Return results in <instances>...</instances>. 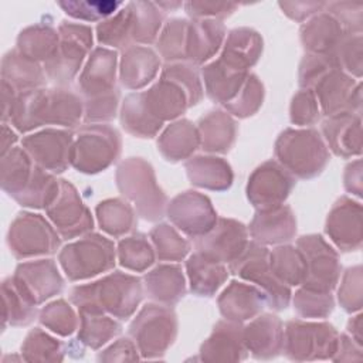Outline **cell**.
<instances>
[{
  "instance_id": "obj_10",
  "label": "cell",
  "mask_w": 363,
  "mask_h": 363,
  "mask_svg": "<svg viewBox=\"0 0 363 363\" xmlns=\"http://www.w3.org/2000/svg\"><path fill=\"white\" fill-rule=\"evenodd\" d=\"M10 251L17 258L54 254L61 244L58 233L40 214L20 213L7 235Z\"/></svg>"
},
{
  "instance_id": "obj_28",
  "label": "cell",
  "mask_w": 363,
  "mask_h": 363,
  "mask_svg": "<svg viewBox=\"0 0 363 363\" xmlns=\"http://www.w3.org/2000/svg\"><path fill=\"white\" fill-rule=\"evenodd\" d=\"M248 72L234 69L217 60L203 68V79L207 95L217 104L227 105L242 88Z\"/></svg>"
},
{
  "instance_id": "obj_46",
  "label": "cell",
  "mask_w": 363,
  "mask_h": 363,
  "mask_svg": "<svg viewBox=\"0 0 363 363\" xmlns=\"http://www.w3.org/2000/svg\"><path fill=\"white\" fill-rule=\"evenodd\" d=\"M3 301H4V326H27L37 315L35 305H33L26 295L16 285L13 278L3 281Z\"/></svg>"
},
{
  "instance_id": "obj_31",
  "label": "cell",
  "mask_w": 363,
  "mask_h": 363,
  "mask_svg": "<svg viewBox=\"0 0 363 363\" xmlns=\"http://www.w3.org/2000/svg\"><path fill=\"white\" fill-rule=\"evenodd\" d=\"M149 298L167 306L179 302L186 294V282L179 265H159L145 275Z\"/></svg>"
},
{
  "instance_id": "obj_2",
  "label": "cell",
  "mask_w": 363,
  "mask_h": 363,
  "mask_svg": "<svg viewBox=\"0 0 363 363\" xmlns=\"http://www.w3.org/2000/svg\"><path fill=\"white\" fill-rule=\"evenodd\" d=\"M143 298L142 282L138 277L115 271L105 278L75 286L69 299L78 309L108 312L125 320L133 315Z\"/></svg>"
},
{
  "instance_id": "obj_49",
  "label": "cell",
  "mask_w": 363,
  "mask_h": 363,
  "mask_svg": "<svg viewBox=\"0 0 363 363\" xmlns=\"http://www.w3.org/2000/svg\"><path fill=\"white\" fill-rule=\"evenodd\" d=\"M38 319L43 326L60 336H71L78 329V318L64 299L45 305L41 309Z\"/></svg>"
},
{
  "instance_id": "obj_57",
  "label": "cell",
  "mask_w": 363,
  "mask_h": 363,
  "mask_svg": "<svg viewBox=\"0 0 363 363\" xmlns=\"http://www.w3.org/2000/svg\"><path fill=\"white\" fill-rule=\"evenodd\" d=\"M139 350L133 340L129 337H121L116 342H113L111 346L104 349L98 353L96 360L112 363V362H136L140 360Z\"/></svg>"
},
{
  "instance_id": "obj_22",
  "label": "cell",
  "mask_w": 363,
  "mask_h": 363,
  "mask_svg": "<svg viewBox=\"0 0 363 363\" xmlns=\"http://www.w3.org/2000/svg\"><path fill=\"white\" fill-rule=\"evenodd\" d=\"M242 333L248 353L257 360L275 359L284 350V325L272 313L255 316Z\"/></svg>"
},
{
  "instance_id": "obj_41",
  "label": "cell",
  "mask_w": 363,
  "mask_h": 363,
  "mask_svg": "<svg viewBox=\"0 0 363 363\" xmlns=\"http://www.w3.org/2000/svg\"><path fill=\"white\" fill-rule=\"evenodd\" d=\"M60 191V180L50 174L38 164L34 166L33 174L24 190L14 197V200L24 207L41 208L48 207Z\"/></svg>"
},
{
  "instance_id": "obj_4",
  "label": "cell",
  "mask_w": 363,
  "mask_h": 363,
  "mask_svg": "<svg viewBox=\"0 0 363 363\" xmlns=\"http://www.w3.org/2000/svg\"><path fill=\"white\" fill-rule=\"evenodd\" d=\"M116 184L121 193L133 201L139 216L149 221L163 217L166 194L156 183L153 167L140 157H129L116 169Z\"/></svg>"
},
{
  "instance_id": "obj_7",
  "label": "cell",
  "mask_w": 363,
  "mask_h": 363,
  "mask_svg": "<svg viewBox=\"0 0 363 363\" xmlns=\"http://www.w3.org/2000/svg\"><path fill=\"white\" fill-rule=\"evenodd\" d=\"M121 146V135L115 128L109 125L82 126L74 139L71 164L81 173H99L118 159Z\"/></svg>"
},
{
  "instance_id": "obj_39",
  "label": "cell",
  "mask_w": 363,
  "mask_h": 363,
  "mask_svg": "<svg viewBox=\"0 0 363 363\" xmlns=\"http://www.w3.org/2000/svg\"><path fill=\"white\" fill-rule=\"evenodd\" d=\"M121 123L126 132L139 138H153L163 125L147 111L142 92L125 98L121 109Z\"/></svg>"
},
{
  "instance_id": "obj_13",
  "label": "cell",
  "mask_w": 363,
  "mask_h": 363,
  "mask_svg": "<svg viewBox=\"0 0 363 363\" xmlns=\"http://www.w3.org/2000/svg\"><path fill=\"white\" fill-rule=\"evenodd\" d=\"M298 250L302 252L306 265L303 286L330 292L340 275L336 251L318 234L302 235L298 240Z\"/></svg>"
},
{
  "instance_id": "obj_5",
  "label": "cell",
  "mask_w": 363,
  "mask_h": 363,
  "mask_svg": "<svg viewBox=\"0 0 363 363\" xmlns=\"http://www.w3.org/2000/svg\"><path fill=\"white\" fill-rule=\"evenodd\" d=\"M129 335L142 359H160L176 340V313L167 306L147 303L132 320Z\"/></svg>"
},
{
  "instance_id": "obj_19",
  "label": "cell",
  "mask_w": 363,
  "mask_h": 363,
  "mask_svg": "<svg viewBox=\"0 0 363 363\" xmlns=\"http://www.w3.org/2000/svg\"><path fill=\"white\" fill-rule=\"evenodd\" d=\"M13 279L26 298L35 306L60 294L64 288V281L52 259L20 264Z\"/></svg>"
},
{
  "instance_id": "obj_58",
  "label": "cell",
  "mask_w": 363,
  "mask_h": 363,
  "mask_svg": "<svg viewBox=\"0 0 363 363\" xmlns=\"http://www.w3.org/2000/svg\"><path fill=\"white\" fill-rule=\"evenodd\" d=\"M363 359L362 346L356 343L349 335H339L336 352L333 353V362H360Z\"/></svg>"
},
{
  "instance_id": "obj_6",
  "label": "cell",
  "mask_w": 363,
  "mask_h": 363,
  "mask_svg": "<svg viewBox=\"0 0 363 363\" xmlns=\"http://www.w3.org/2000/svg\"><path fill=\"white\" fill-rule=\"evenodd\" d=\"M339 342L337 330L328 322L289 320L284 329V354L294 362L330 360Z\"/></svg>"
},
{
  "instance_id": "obj_44",
  "label": "cell",
  "mask_w": 363,
  "mask_h": 363,
  "mask_svg": "<svg viewBox=\"0 0 363 363\" xmlns=\"http://www.w3.org/2000/svg\"><path fill=\"white\" fill-rule=\"evenodd\" d=\"M18 51L34 61H48L58 50V34L50 27H31L24 30L17 41Z\"/></svg>"
},
{
  "instance_id": "obj_50",
  "label": "cell",
  "mask_w": 363,
  "mask_h": 363,
  "mask_svg": "<svg viewBox=\"0 0 363 363\" xmlns=\"http://www.w3.org/2000/svg\"><path fill=\"white\" fill-rule=\"evenodd\" d=\"M264 101V85L258 79L257 75L248 74L242 88L237 94V96L228 102L225 109L238 116V118H247L250 115H254Z\"/></svg>"
},
{
  "instance_id": "obj_61",
  "label": "cell",
  "mask_w": 363,
  "mask_h": 363,
  "mask_svg": "<svg viewBox=\"0 0 363 363\" xmlns=\"http://www.w3.org/2000/svg\"><path fill=\"white\" fill-rule=\"evenodd\" d=\"M16 140H17L16 133H14L11 129H9V128L6 126V123H4V126H3V150H1V156H4L7 152H10V150L13 149L11 145H13Z\"/></svg>"
},
{
  "instance_id": "obj_15",
  "label": "cell",
  "mask_w": 363,
  "mask_h": 363,
  "mask_svg": "<svg viewBox=\"0 0 363 363\" xmlns=\"http://www.w3.org/2000/svg\"><path fill=\"white\" fill-rule=\"evenodd\" d=\"M47 214L64 238H75L94 227L88 207L81 200L77 189L67 180H60V191L47 207Z\"/></svg>"
},
{
  "instance_id": "obj_47",
  "label": "cell",
  "mask_w": 363,
  "mask_h": 363,
  "mask_svg": "<svg viewBox=\"0 0 363 363\" xmlns=\"http://www.w3.org/2000/svg\"><path fill=\"white\" fill-rule=\"evenodd\" d=\"M118 257L122 267L142 272L155 262V251L143 234H133L119 241Z\"/></svg>"
},
{
  "instance_id": "obj_18",
  "label": "cell",
  "mask_w": 363,
  "mask_h": 363,
  "mask_svg": "<svg viewBox=\"0 0 363 363\" xmlns=\"http://www.w3.org/2000/svg\"><path fill=\"white\" fill-rule=\"evenodd\" d=\"M74 138L68 130L45 129L23 139V149L40 167L62 173L71 164Z\"/></svg>"
},
{
  "instance_id": "obj_21",
  "label": "cell",
  "mask_w": 363,
  "mask_h": 363,
  "mask_svg": "<svg viewBox=\"0 0 363 363\" xmlns=\"http://www.w3.org/2000/svg\"><path fill=\"white\" fill-rule=\"evenodd\" d=\"M326 234L342 251H356L362 245V206L349 197L339 199L326 220Z\"/></svg>"
},
{
  "instance_id": "obj_56",
  "label": "cell",
  "mask_w": 363,
  "mask_h": 363,
  "mask_svg": "<svg viewBox=\"0 0 363 363\" xmlns=\"http://www.w3.org/2000/svg\"><path fill=\"white\" fill-rule=\"evenodd\" d=\"M118 101H119V91L115 89L113 92L95 96V98H88L85 101V108H84V116L86 122H105L111 121L116 115V108H118Z\"/></svg>"
},
{
  "instance_id": "obj_16",
  "label": "cell",
  "mask_w": 363,
  "mask_h": 363,
  "mask_svg": "<svg viewBox=\"0 0 363 363\" xmlns=\"http://www.w3.org/2000/svg\"><path fill=\"white\" fill-rule=\"evenodd\" d=\"M248 233L242 223L233 218H218L214 227L196 238V252L216 262H233L247 247Z\"/></svg>"
},
{
  "instance_id": "obj_27",
  "label": "cell",
  "mask_w": 363,
  "mask_h": 363,
  "mask_svg": "<svg viewBox=\"0 0 363 363\" xmlns=\"http://www.w3.org/2000/svg\"><path fill=\"white\" fill-rule=\"evenodd\" d=\"M160 60L146 47H128L121 60V82L129 89H139L147 85L157 74Z\"/></svg>"
},
{
  "instance_id": "obj_30",
  "label": "cell",
  "mask_w": 363,
  "mask_h": 363,
  "mask_svg": "<svg viewBox=\"0 0 363 363\" xmlns=\"http://www.w3.org/2000/svg\"><path fill=\"white\" fill-rule=\"evenodd\" d=\"M184 167L190 182L203 189L223 191L233 183L231 167L221 157L196 156L189 159Z\"/></svg>"
},
{
  "instance_id": "obj_55",
  "label": "cell",
  "mask_w": 363,
  "mask_h": 363,
  "mask_svg": "<svg viewBox=\"0 0 363 363\" xmlns=\"http://www.w3.org/2000/svg\"><path fill=\"white\" fill-rule=\"evenodd\" d=\"M291 121L295 125H313L319 121V104L311 89H301L291 104Z\"/></svg>"
},
{
  "instance_id": "obj_48",
  "label": "cell",
  "mask_w": 363,
  "mask_h": 363,
  "mask_svg": "<svg viewBox=\"0 0 363 363\" xmlns=\"http://www.w3.org/2000/svg\"><path fill=\"white\" fill-rule=\"evenodd\" d=\"M156 255L162 261H180L183 259L190 245L189 242L169 224H159L150 231Z\"/></svg>"
},
{
  "instance_id": "obj_40",
  "label": "cell",
  "mask_w": 363,
  "mask_h": 363,
  "mask_svg": "<svg viewBox=\"0 0 363 363\" xmlns=\"http://www.w3.org/2000/svg\"><path fill=\"white\" fill-rule=\"evenodd\" d=\"M35 163L23 147H13L1 159V186L13 199L31 179Z\"/></svg>"
},
{
  "instance_id": "obj_9",
  "label": "cell",
  "mask_w": 363,
  "mask_h": 363,
  "mask_svg": "<svg viewBox=\"0 0 363 363\" xmlns=\"http://www.w3.org/2000/svg\"><path fill=\"white\" fill-rule=\"evenodd\" d=\"M230 269L242 279L257 284L272 309L281 311L288 306L291 289L272 271L269 251L257 241L247 244L245 250L230 262Z\"/></svg>"
},
{
  "instance_id": "obj_37",
  "label": "cell",
  "mask_w": 363,
  "mask_h": 363,
  "mask_svg": "<svg viewBox=\"0 0 363 363\" xmlns=\"http://www.w3.org/2000/svg\"><path fill=\"white\" fill-rule=\"evenodd\" d=\"M224 38V28L217 21H199L189 24L186 60L203 64L220 48Z\"/></svg>"
},
{
  "instance_id": "obj_34",
  "label": "cell",
  "mask_w": 363,
  "mask_h": 363,
  "mask_svg": "<svg viewBox=\"0 0 363 363\" xmlns=\"http://www.w3.org/2000/svg\"><path fill=\"white\" fill-rule=\"evenodd\" d=\"M1 74L3 81L20 92L38 89L45 82L38 62L26 57L18 50L4 55Z\"/></svg>"
},
{
  "instance_id": "obj_26",
  "label": "cell",
  "mask_w": 363,
  "mask_h": 363,
  "mask_svg": "<svg viewBox=\"0 0 363 363\" xmlns=\"http://www.w3.org/2000/svg\"><path fill=\"white\" fill-rule=\"evenodd\" d=\"M250 233L261 244L286 242L296 233V220L291 207L284 204L268 210H258L250 224Z\"/></svg>"
},
{
  "instance_id": "obj_3",
  "label": "cell",
  "mask_w": 363,
  "mask_h": 363,
  "mask_svg": "<svg viewBox=\"0 0 363 363\" xmlns=\"http://www.w3.org/2000/svg\"><path fill=\"white\" fill-rule=\"evenodd\" d=\"M275 155L291 174L312 179L329 162L328 147L315 129H286L275 143Z\"/></svg>"
},
{
  "instance_id": "obj_24",
  "label": "cell",
  "mask_w": 363,
  "mask_h": 363,
  "mask_svg": "<svg viewBox=\"0 0 363 363\" xmlns=\"http://www.w3.org/2000/svg\"><path fill=\"white\" fill-rule=\"evenodd\" d=\"M323 136L330 150L342 157L357 156L362 152V118L360 113L340 112L322 125Z\"/></svg>"
},
{
  "instance_id": "obj_45",
  "label": "cell",
  "mask_w": 363,
  "mask_h": 363,
  "mask_svg": "<svg viewBox=\"0 0 363 363\" xmlns=\"http://www.w3.org/2000/svg\"><path fill=\"white\" fill-rule=\"evenodd\" d=\"M269 264L275 275L288 286L305 279L306 265L302 252L292 245H281L269 252Z\"/></svg>"
},
{
  "instance_id": "obj_12",
  "label": "cell",
  "mask_w": 363,
  "mask_h": 363,
  "mask_svg": "<svg viewBox=\"0 0 363 363\" xmlns=\"http://www.w3.org/2000/svg\"><path fill=\"white\" fill-rule=\"evenodd\" d=\"M61 41L57 52L45 62V72L57 84L69 82L92 45V33L85 26L62 24L60 27Z\"/></svg>"
},
{
  "instance_id": "obj_23",
  "label": "cell",
  "mask_w": 363,
  "mask_h": 363,
  "mask_svg": "<svg viewBox=\"0 0 363 363\" xmlns=\"http://www.w3.org/2000/svg\"><path fill=\"white\" fill-rule=\"evenodd\" d=\"M116 52L108 48H95L82 69L78 86L85 98H95L116 89Z\"/></svg>"
},
{
  "instance_id": "obj_8",
  "label": "cell",
  "mask_w": 363,
  "mask_h": 363,
  "mask_svg": "<svg viewBox=\"0 0 363 363\" xmlns=\"http://www.w3.org/2000/svg\"><path fill=\"white\" fill-rule=\"evenodd\" d=\"M58 259L68 279H88L113 268L115 245L101 234H86L64 247Z\"/></svg>"
},
{
  "instance_id": "obj_1",
  "label": "cell",
  "mask_w": 363,
  "mask_h": 363,
  "mask_svg": "<svg viewBox=\"0 0 363 363\" xmlns=\"http://www.w3.org/2000/svg\"><path fill=\"white\" fill-rule=\"evenodd\" d=\"M82 112V101L75 92L65 88H38L17 95L10 121L20 132L45 123L74 128L79 123Z\"/></svg>"
},
{
  "instance_id": "obj_25",
  "label": "cell",
  "mask_w": 363,
  "mask_h": 363,
  "mask_svg": "<svg viewBox=\"0 0 363 363\" xmlns=\"http://www.w3.org/2000/svg\"><path fill=\"white\" fill-rule=\"evenodd\" d=\"M267 303V296L261 289L237 281H233L218 298L221 315L234 322H244L258 316Z\"/></svg>"
},
{
  "instance_id": "obj_54",
  "label": "cell",
  "mask_w": 363,
  "mask_h": 363,
  "mask_svg": "<svg viewBox=\"0 0 363 363\" xmlns=\"http://www.w3.org/2000/svg\"><path fill=\"white\" fill-rule=\"evenodd\" d=\"M340 306L353 313L362 308V267L356 265L349 268L342 279L339 292H337Z\"/></svg>"
},
{
  "instance_id": "obj_60",
  "label": "cell",
  "mask_w": 363,
  "mask_h": 363,
  "mask_svg": "<svg viewBox=\"0 0 363 363\" xmlns=\"http://www.w3.org/2000/svg\"><path fill=\"white\" fill-rule=\"evenodd\" d=\"M347 332L350 335V337L359 343L360 346L363 345V336H362V315H356L353 316L349 323H347Z\"/></svg>"
},
{
  "instance_id": "obj_42",
  "label": "cell",
  "mask_w": 363,
  "mask_h": 363,
  "mask_svg": "<svg viewBox=\"0 0 363 363\" xmlns=\"http://www.w3.org/2000/svg\"><path fill=\"white\" fill-rule=\"evenodd\" d=\"M65 353V343L40 328L31 329L21 345V359L26 362H62Z\"/></svg>"
},
{
  "instance_id": "obj_52",
  "label": "cell",
  "mask_w": 363,
  "mask_h": 363,
  "mask_svg": "<svg viewBox=\"0 0 363 363\" xmlns=\"http://www.w3.org/2000/svg\"><path fill=\"white\" fill-rule=\"evenodd\" d=\"M187 34L189 24L184 20H173L163 30L159 41L157 50L166 61L186 60L187 51Z\"/></svg>"
},
{
  "instance_id": "obj_29",
  "label": "cell",
  "mask_w": 363,
  "mask_h": 363,
  "mask_svg": "<svg viewBox=\"0 0 363 363\" xmlns=\"http://www.w3.org/2000/svg\"><path fill=\"white\" fill-rule=\"evenodd\" d=\"M261 52V37L252 30L238 28L230 33L224 51L218 60L234 69L248 72V68L258 61Z\"/></svg>"
},
{
  "instance_id": "obj_53",
  "label": "cell",
  "mask_w": 363,
  "mask_h": 363,
  "mask_svg": "<svg viewBox=\"0 0 363 363\" xmlns=\"http://www.w3.org/2000/svg\"><path fill=\"white\" fill-rule=\"evenodd\" d=\"M332 61L346 74H352L356 78L362 75V35L356 34H343L340 43L332 51Z\"/></svg>"
},
{
  "instance_id": "obj_59",
  "label": "cell",
  "mask_w": 363,
  "mask_h": 363,
  "mask_svg": "<svg viewBox=\"0 0 363 363\" xmlns=\"http://www.w3.org/2000/svg\"><path fill=\"white\" fill-rule=\"evenodd\" d=\"M360 160L350 163L345 172V187L347 191L360 196L362 194V166Z\"/></svg>"
},
{
  "instance_id": "obj_43",
  "label": "cell",
  "mask_w": 363,
  "mask_h": 363,
  "mask_svg": "<svg viewBox=\"0 0 363 363\" xmlns=\"http://www.w3.org/2000/svg\"><path fill=\"white\" fill-rule=\"evenodd\" d=\"M96 217L101 228L113 237H121L136 225L132 207L121 199L101 201L96 206Z\"/></svg>"
},
{
  "instance_id": "obj_17",
  "label": "cell",
  "mask_w": 363,
  "mask_h": 363,
  "mask_svg": "<svg viewBox=\"0 0 363 363\" xmlns=\"http://www.w3.org/2000/svg\"><path fill=\"white\" fill-rule=\"evenodd\" d=\"M167 217L183 233L199 238L208 233L217 223L211 201L197 191H183L167 206Z\"/></svg>"
},
{
  "instance_id": "obj_35",
  "label": "cell",
  "mask_w": 363,
  "mask_h": 363,
  "mask_svg": "<svg viewBox=\"0 0 363 363\" xmlns=\"http://www.w3.org/2000/svg\"><path fill=\"white\" fill-rule=\"evenodd\" d=\"M190 289L199 296H213L228 277L227 268L221 262L211 261L194 252L186 262Z\"/></svg>"
},
{
  "instance_id": "obj_32",
  "label": "cell",
  "mask_w": 363,
  "mask_h": 363,
  "mask_svg": "<svg viewBox=\"0 0 363 363\" xmlns=\"http://www.w3.org/2000/svg\"><path fill=\"white\" fill-rule=\"evenodd\" d=\"M200 145L197 128L187 119L170 123L157 140V149L169 162L187 159Z\"/></svg>"
},
{
  "instance_id": "obj_38",
  "label": "cell",
  "mask_w": 363,
  "mask_h": 363,
  "mask_svg": "<svg viewBox=\"0 0 363 363\" xmlns=\"http://www.w3.org/2000/svg\"><path fill=\"white\" fill-rule=\"evenodd\" d=\"M301 33L303 47L316 55H330L343 37L339 23L326 14L303 26Z\"/></svg>"
},
{
  "instance_id": "obj_51",
  "label": "cell",
  "mask_w": 363,
  "mask_h": 363,
  "mask_svg": "<svg viewBox=\"0 0 363 363\" xmlns=\"http://www.w3.org/2000/svg\"><path fill=\"white\" fill-rule=\"evenodd\" d=\"M333 296L328 291L301 288L294 296V308L302 318H326L333 311Z\"/></svg>"
},
{
  "instance_id": "obj_11",
  "label": "cell",
  "mask_w": 363,
  "mask_h": 363,
  "mask_svg": "<svg viewBox=\"0 0 363 363\" xmlns=\"http://www.w3.org/2000/svg\"><path fill=\"white\" fill-rule=\"evenodd\" d=\"M309 89L313 91L326 116L340 112L360 113V82L336 65L328 68Z\"/></svg>"
},
{
  "instance_id": "obj_33",
  "label": "cell",
  "mask_w": 363,
  "mask_h": 363,
  "mask_svg": "<svg viewBox=\"0 0 363 363\" xmlns=\"http://www.w3.org/2000/svg\"><path fill=\"white\" fill-rule=\"evenodd\" d=\"M200 145L207 152L227 153L235 139L237 126L233 118L223 111H211L199 121Z\"/></svg>"
},
{
  "instance_id": "obj_14",
  "label": "cell",
  "mask_w": 363,
  "mask_h": 363,
  "mask_svg": "<svg viewBox=\"0 0 363 363\" xmlns=\"http://www.w3.org/2000/svg\"><path fill=\"white\" fill-rule=\"evenodd\" d=\"M295 186L292 174L279 163L268 160L257 167L248 179L247 197L258 210L281 206Z\"/></svg>"
},
{
  "instance_id": "obj_36",
  "label": "cell",
  "mask_w": 363,
  "mask_h": 363,
  "mask_svg": "<svg viewBox=\"0 0 363 363\" xmlns=\"http://www.w3.org/2000/svg\"><path fill=\"white\" fill-rule=\"evenodd\" d=\"M78 311L79 329L75 340H78L81 345L91 347L92 350H98L121 333V325L111 316L105 315V312L91 309Z\"/></svg>"
},
{
  "instance_id": "obj_20",
  "label": "cell",
  "mask_w": 363,
  "mask_h": 363,
  "mask_svg": "<svg viewBox=\"0 0 363 363\" xmlns=\"http://www.w3.org/2000/svg\"><path fill=\"white\" fill-rule=\"evenodd\" d=\"M244 326L241 322L220 320L211 335L203 342L199 352L201 362H241L247 359L248 350L244 343Z\"/></svg>"
}]
</instances>
